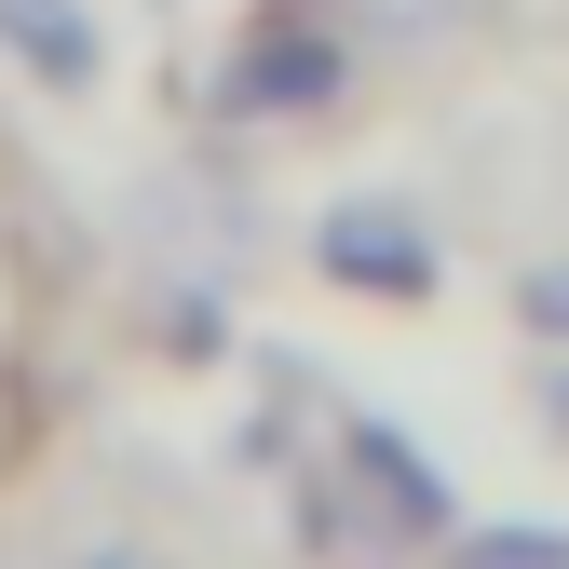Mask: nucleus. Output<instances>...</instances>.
<instances>
[{
    "label": "nucleus",
    "instance_id": "obj_4",
    "mask_svg": "<svg viewBox=\"0 0 569 569\" xmlns=\"http://www.w3.org/2000/svg\"><path fill=\"white\" fill-rule=\"evenodd\" d=\"M0 41H14L41 82H68V96L96 82V14H82V0H0Z\"/></svg>",
    "mask_w": 569,
    "mask_h": 569
},
{
    "label": "nucleus",
    "instance_id": "obj_1",
    "mask_svg": "<svg viewBox=\"0 0 569 569\" xmlns=\"http://www.w3.org/2000/svg\"><path fill=\"white\" fill-rule=\"evenodd\" d=\"M312 502H326L312 542H352V529H380V542H448V529H461V488L420 461L393 420H352V435H339V475L312 488Z\"/></svg>",
    "mask_w": 569,
    "mask_h": 569
},
{
    "label": "nucleus",
    "instance_id": "obj_6",
    "mask_svg": "<svg viewBox=\"0 0 569 569\" xmlns=\"http://www.w3.org/2000/svg\"><path fill=\"white\" fill-rule=\"evenodd\" d=\"M516 326H529V339H569V258H529V284H516Z\"/></svg>",
    "mask_w": 569,
    "mask_h": 569
},
{
    "label": "nucleus",
    "instance_id": "obj_5",
    "mask_svg": "<svg viewBox=\"0 0 569 569\" xmlns=\"http://www.w3.org/2000/svg\"><path fill=\"white\" fill-rule=\"evenodd\" d=\"M448 569H569V529H475L448 542Z\"/></svg>",
    "mask_w": 569,
    "mask_h": 569
},
{
    "label": "nucleus",
    "instance_id": "obj_2",
    "mask_svg": "<svg viewBox=\"0 0 569 569\" xmlns=\"http://www.w3.org/2000/svg\"><path fill=\"white\" fill-rule=\"evenodd\" d=\"M312 258L352 284V299H435V218H420V203H393V190H367V203H326Z\"/></svg>",
    "mask_w": 569,
    "mask_h": 569
},
{
    "label": "nucleus",
    "instance_id": "obj_3",
    "mask_svg": "<svg viewBox=\"0 0 569 569\" xmlns=\"http://www.w3.org/2000/svg\"><path fill=\"white\" fill-rule=\"evenodd\" d=\"M339 82H352V41L284 14V28H258V41L231 54L218 109H244V122H299V109H339Z\"/></svg>",
    "mask_w": 569,
    "mask_h": 569
}]
</instances>
